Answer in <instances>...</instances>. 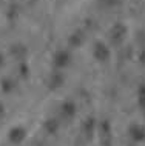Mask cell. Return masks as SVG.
Masks as SVG:
<instances>
[{
	"label": "cell",
	"mask_w": 145,
	"mask_h": 146,
	"mask_svg": "<svg viewBox=\"0 0 145 146\" xmlns=\"http://www.w3.org/2000/svg\"><path fill=\"white\" fill-rule=\"evenodd\" d=\"M93 52H94V57L97 58V60H107L108 56H110L108 48H107V46H105L102 42H97V43H96Z\"/></svg>",
	"instance_id": "1"
},
{
	"label": "cell",
	"mask_w": 145,
	"mask_h": 146,
	"mask_svg": "<svg viewBox=\"0 0 145 146\" xmlns=\"http://www.w3.org/2000/svg\"><path fill=\"white\" fill-rule=\"evenodd\" d=\"M68 62H69V54L66 51H59V52H56V56H54V65L57 68H63V66L68 65Z\"/></svg>",
	"instance_id": "2"
},
{
	"label": "cell",
	"mask_w": 145,
	"mask_h": 146,
	"mask_svg": "<svg viewBox=\"0 0 145 146\" xmlns=\"http://www.w3.org/2000/svg\"><path fill=\"white\" fill-rule=\"evenodd\" d=\"M130 135L134 141H142L145 139V129L139 125H133L130 128Z\"/></svg>",
	"instance_id": "3"
},
{
	"label": "cell",
	"mask_w": 145,
	"mask_h": 146,
	"mask_svg": "<svg viewBox=\"0 0 145 146\" xmlns=\"http://www.w3.org/2000/svg\"><path fill=\"white\" fill-rule=\"evenodd\" d=\"M125 26L122 25V23H117V25L113 28V31H111V38L114 42H120L124 38V35H125Z\"/></svg>",
	"instance_id": "4"
},
{
	"label": "cell",
	"mask_w": 145,
	"mask_h": 146,
	"mask_svg": "<svg viewBox=\"0 0 145 146\" xmlns=\"http://www.w3.org/2000/svg\"><path fill=\"white\" fill-rule=\"evenodd\" d=\"M62 83H63V77H62V74H59V72H54L53 76L49 77V82H48V85H49L51 89L59 88Z\"/></svg>",
	"instance_id": "5"
},
{
	"label": "cell",
	"mask_w": 145,
	"mask_h": 146,
	"mask_svg": "<svg viewBox=\"0 0 145 146\" xmlns=\"http://www.w3.org/2000/svg\"><path fill=\"white\" fill-rule=\"evenodd\" d=\"M62 112H63V115H66V117H73L74 114H76V106H74L73 102H65V103L62 105Z\"/></svg>",
	"instance_id": "6"
},
{
	"label": "cell",
	"mask_w": 145,
	"mask_h": 146,
	"mask_svg": "<svg viewBox=\"0 0 145 146\" xmlns=\"http://www.w3.org/2000/svg\"><path fill=\"white\" fill-rule=\"evenodd\" d=\"M57 126H59V123H57V120H54V118H49V120H46V123H45V128L48 129L49 132H54L57 129Z\"/></svg>",
	"instance_id": "7"
},
{
	"label": "cell",
	"mask_w": 145,
	"mask_h": 146,
	"mask_svg": "<svg viewBox=\"0 0 145 146\" xmlns=\"http://www.w3.org/2000/svg\"><path fill=\"white\" fill-rule=\"evenodd\" d=\"M80 42H82V35L79 33H74L69 35V43H71L73 46H77V45H80Z\"/></svg>",
	"instance_id": "8"
},
{
	"label": "cell",
	"mask_w": 145,
	"mask_h": 146,
	"mask_svg": "<svg viewBox=\"0 0 145 146\" xmlns=\"http://www.w3.org/2000/svg\"><path fill=\"white\" fill-rule=\"evenodd\" d=\"M84 128H85V132L88 134V135H91V132H93V129H94V121L90 118V120L85 121V125H84Z\"/></svg>",
	"instance_id": "9"
},
{
	"label": "cell",
	"mask_w": 145,
	"mask_h": 146,
	"mask_svg": "<svg viewBox=\"0 0 145 146\" xmlns=\"http://www.w3.org/2000/svg\"><path fill=\"white\" fill-rule=\"evenodd\" d=\"M116 2H117V0H105V5H108V6H114V5H116Z\"/></svg>",
	"instance_id": "10"
},
{
	"label": "cell",
	"mask_w": 145,
	"mask_h": 146,
	"mask_svg": "<svg viewBox=\"0 0 145 146\" xmlns=\"http://www.w3.org/2000/svg\"><path fill=\"white\" fill-rule=\"evenodd\" d=\"M140 62H144V63H145V49L142 51V54H140Z\"/></svg>",
	"instance_id": "11"
}]
</instances>
